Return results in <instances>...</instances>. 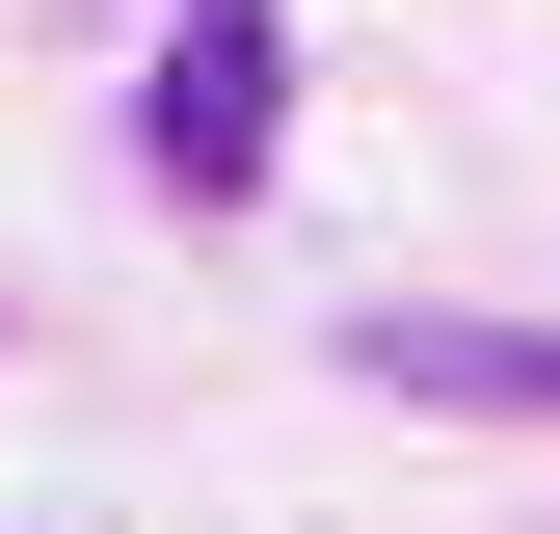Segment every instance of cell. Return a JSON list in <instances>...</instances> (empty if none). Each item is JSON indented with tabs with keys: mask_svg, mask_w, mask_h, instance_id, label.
Segmentation results:
<instances>
[{
	"mask_svg": "<svg viewBox=\"0 0 560 534\" xmlns=\"http://www.w3.org/2000/svg\"><path fill=\"white\" fill-rule=\"evenodd\" d=\"M374 400H454V428H560V321H454V294H400V321H374Z\"/></svg>",
	"mask_w": 560,
	"mask_h": 534,
	"instance_id": "1",
	"label": "cell"
}]
</instances>
